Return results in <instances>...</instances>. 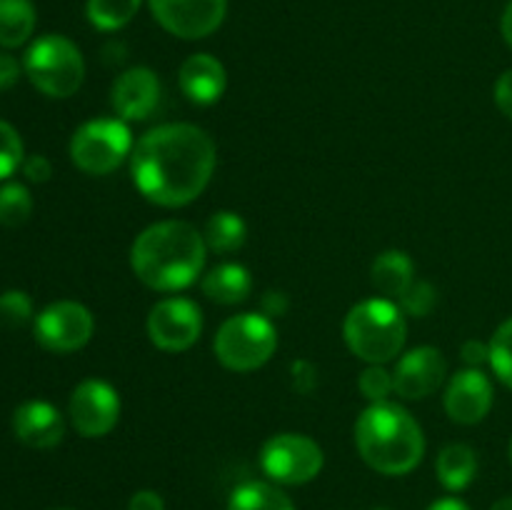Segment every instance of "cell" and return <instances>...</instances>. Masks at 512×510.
<instances>
[{"label":"cell","instance_id":"74e56055","mask_svg":"<svg viewBox=\"0 0 512 510\" xmlns=\"http://www.w3.org/2000/svg\"><path fill=\"white\" fill-rule=\"evenodd\" d=\"M428 510H470V508L458 498H440V500H435Z\"/></svg>","mask_w":512,"mask_h":510},{"label":"cell","instance_id":"9c48e42d","mask_svg":"<svg viewBox=\"0 0 512 510\" xmlns=\"http://www.w3.org/2000/svg\"><path fill=\"white\" fill-rule=\"evenodd\" d=\"M95 320L85 305L75 300H58L40 310L35 318V340L50 353H75L93 338Z\"/></svg>","mask_w":512,"mask_h":510},{"label":"cell","instance_id":"7402d4cb","mask_svg":"<svg viewBox=\"0 0 512 510\" xmlns=\"http://www.w3.org/2000/svg\"><path fill=\"white\" fill-rule=\"evenodd\" d=\"M35 30V8L30 0H0V45L20 48Z\"/></svg>","mask_w":512,"mask_h":510},{"label":"cell","instance_id":"8992f818","mask_svg":"<svg viewBox=\"0 0 512 510\" xmlns=\"http://www.w3.org/2000/svg\"><path fill=\"white\" fill-rule=\"evenodd\" d=\"M213 348L225 368L250 373L273 358L278 348V330L263 313H240L220 325Z\"/></svg>","mask_w":512,"mask_h":510},{"label":"cell","instance_id":"d6a6232c","mask_svg":"<svg viewBox=\"0 0 512 510\" xmlns=\"http://www.w3.org/2000/svg\"><path fill=\"white\" fill-rule=\"evenodd\" d=\"M260 308H263L265 318H283L290 308V300L288 295L280 293V290H268V293L263 295V300H260Z\"/></svg>","mask_w":512,"mask_h":510},{"label":"cell","instance_id":"ffe728a7","mask_svg":"<svg viewBox=\"0 0 512 510\" xmlns=\"http://www.w3.org/2000/svg\"><path fill=\"white\" fill-rule=\"evenodd\" d=\"M253 290V278L248 270L238 263H223L210 270L203 278V293L213 303L220 305H238Z\"/></svg>","mask_w":512,"mask_h":510},{"label":"cell","instance_id":"4fadbf2b","mask_svg":"<svg viewBox=\"0 0 512 510\" xmlns=\"http://www.w3.org/2000/svg\"><path fill=\"white\" fill-rule=\"evenodd\" d=\"M445 375H448V363L443 353L430 345H420L408 350L395 365V393L405 400H423L443 385Z\"/></svg>","mask_w":512,"mask_h":510},{"label":"cell","instance_id":"52a82bcc","mask_svg":"<svg viewBox=\"0 0 512 510\" xmlns=\"http://www.w3.org/2000/svg\"><path fill=\"white\" fill-rule=\"evenodd\" d=\"M133 150V135L125 120L95 118L80 125L70 138V160L88 175H108Z\"/></svg>","mask_w":512,"mask_h":510},{"label":"cell","instance_id":"1f68e13d","mask_svg":"<svg viewBox=\"0 0 512 510\" xmlns=\"http://www.w3.org/2000/svg\"><path fill=\"white\" fill-rule=\"evenodd\" d=\"M23 175L30 180V183H45L53 175V165L45 155H28L23 160Z\"/></svg>","mask_w":512,"mask_h":510},{"label":"cell","instance_id":"f1b7e54d","mask_svg":"<svg viewBox=\"0 0 512 510\" xmlns=\"http://www.w3.org/2000/svg\"><path fill=\"white\" fill-rule=\"evenodd\" d=\"M435 305H438V290L428 280H415L400 298V310L413 315V318H425V315L433 313Z\"/></svg>","mask_w":512,"mask_h":510},{"label":"cell","instance_id":"83f0119b","mask_svg":"<svg viewBox=\"0 0 512 510\" xmlns=\"http://www.w3.org/2000/svg\"><path fill=\"white\" fill-rule=\"evenodd\" d=\"M33 320V300L23 290H5L0 293V323L8 328H23Z\"/></svg>","mask_w":512,"mask_h":510},{"label":"cell","instance_id":"3957f363","mask_svg":"<svg viewBox=\"0 0 512 510\" xmlns=\"http://www.w3.org/2000/svg\"><path fill=\"white\" fill-rule=\"evenodd\" d=\"M355 445L365 463L383 475H405L425 455V435L418 420L400 405L373 403L355 423Z\"/></svg>","mask_w":512,"mask_h":510},{"label":"cell","instance_id":"ab89813d","mask_svg":"<svg viewBox=\"0 0 512 510\" xmlns=\"http://www.w3.org/2000/svg\"><path fill=\"white\" fill-rule=\"evenodd\" d=\"M490 510H512V498H500Z\"/></svg>","mask_w":512,"mask_h":510},{"label":"cell","instance_id":"7bdbcfd3","mask_svg":"<svg viewBox=\"0 0 512 510\" xmlns=\"http://www.w3.org/2000/svg\"><path fill=\"white\" fill-rule=\"evenodd\" d=\"M53 510H68V508H53Z\"/></svg>","mask_w":512,"mask_h":510},{"label":"cell","instance_id":"d6986e66","mask_svg":"<svg viewBox=\"0 0 512 510\" xmlns=\"http://www.w3.org/2000/svg\"><path fill=\"white\" fill-rule=\"evenodd\" d=\"M435 473H438V480L445 490L460 493L478 475V453L465 443L445 445L438 455V463H435Z\"/></svg>","mask_w":512,"mask_h":510},{"label":"cell","instance_id":"d4e9b609","mask_svg":"<svg viewBox=\"0 0 512 510\" xmlns=\"http://www.w3.org/2000/svg\"><path fill=\"white\" fill-rule=\"evenodd\" d=\"M33 213V198L23 183H5L0 188V225L5 228H18L28 223Z\"/></svg>","mask_w":512,"mask_h":510},{"label":"cell","instance_id":"f546056e","mask_svg":"<svg viewBox=\"0 0 512 510\" xmlns=\"http://www.w3.org/2000/svg\"><path fill=\"white\" fill-rule=\"evenodd\" d=\"M358 388L370 403H383V400H388V395L395 390L393 373H388L383 365H370V368H365L363 373H360Z\"/></svg>","mask_w":512,"mask_h":510},{"label":"cell","instance_id":"277c9868","mask_svg":"<svg viewBox=\"0 0 512 510\" xmlns=\"http://www.w3.org/2000/svg\"><path fill=\"white\" fill-rule=\"evenodd\" d=\"M343 335L353 355L370 365H383L400 355L408 338V325L403 310L393 300L370 298L348 310Z\"/></svg>","mask_w":512,"mask_h":510},{"label":"cell","instance_id":"4316f807","mask_svg":"<svg viewBox=\"0 0 512 510\" xmlns=\"http://www.w3.org/2000/svg\"><path fill=\"white\" fill-rule=\"evenodd\" d=\"M23 140L10 123L0 120V180L10 178L18 168H23Z\"/></svg>","mask_w":512,"mask_h":510},{"label":"cell","instance_id":"ba28073f","mask_svg":"<svg viewBox=\"0 0 512 510\" xmlns=\"http://www.w3.org/2000/svg\"><path fill=\"white\" fill-rule=\"evenodd\" d=\"M323 448L300 433H280L265 440L260 450V468L280 485H305L323 470Z\"/></svg>","mask_w":512,"mask_h":510},{"label":"cell","instance_id":"44dd1931","mask_svg":"<svg viewBox=\"0 0 512 510\" xmlns=\"http://www.w3.org/2000/svg\"><path fill=\"white\" fill-rule=\"evenodd\" d=\"M205 245H208L213 253L228 255L235 250L243 248L245 238H248V225L233 210H218L208 218L203 230Z\"/></svg>","mask_w":512,"mask_h":510},{"label":"cell","instance_id":"7c38bea8","mask_svg":"<svg viewBox=\"0 0 512 510\" xmlns=\"http://www.w3.org/2000/svg\"><path fill=\"white\" fill-rule=\"evenodd\" d=\"M155 20L183 40L215 33L225 20L228 0H148Z\"/></svg>","mask_w":512,"mask_h":510},{"label":"cell","instance_id":"4dcf8cb0","mask_svg":"<svg viewBox=\"0 0 512 510\" xmlns=\"http://www.w3.org/2000/svg\"><path fill=\"white\" fill-rule=\"evenodd\" d=\"M290 375H293V388L303 395L313 393L315 385H318V370L308 360H295L290 365Z\"/></svg>","mask_w":512,"mask_h":510},{"label":"cell","instance_id":"6da1fadb","mask_svg":"<svg viewBox=\"0 0 512 510\" xmlns=\"http://www.w3.org/2000/svg\"><path fill=\"white\" fill-rule=\"evenodd\" d=\"M215 160V143L203 128L165 123L138 140L130 155V173L150 203L180 208L208 188Z\"/></svg>","mask_w":512,"mask_h":510},{"label":"cell","instance_id":"8fae6325","mask_svg":"<svg viewBox=\"0 0 512 510\" xmlns=\"http://www.w3.org/2000/svg\"><path fill=\"white\" fill-rule=\"evenodd\" d=\"M70 423L83 438H103L118 425V390L100 378H85L70 395Z\"/></svg>","mask_w":512,"mask_h":510},{"label":"cell","instance_id":"603a6c76","mask_svg":"<svg viewBox=\"0 0 512 510\" xmlns=\"http://www.w3.org/2000/svg\"><path fill=\"white\" fill-rule=\"evenodd\" d=\"M228 510H295L293 500L263 480H248L238 485L228 500Z\"/></svg>","mask_w":512,"mask_h":510},{"label":"cell","instance_id":"cb8c5ba5","mask_svg":"<svg viewBox=\"0 0 512 510\" xmlns=\"http://www.w3.org/2000/svg\"><path fill=\"white\" fill-rule=\"evenodd\" d=\"M140 0H88L85 13L98 30H120L138 15Z\"/></svg>","mask_w":512,"mask_h":510},{"label":"cell","instance_id":"2e32d148","mask_svg":"<svg viewBox=\"0 0 512 510\" xmlns=\"http://www.w3.org/2000/svg\"><path fill=\"white\" fill-rule=\"evenodd\" d=\"M13 433L28 448L48 450L63 440L65 420L48 400H25L13 413Z\"/></svg>","mask_w":512,"mask_h":510},{"label":"cell","instance_id":"5b68a950","mask_svg":"<svg viewBox=\"0 0 512 510\" xmlns=\"http://www.w3.org/2000/svg\"><path fill=\"white\" fill-rule=\"evenodd\" d=\"M23 70L30 83L48 98H70L83 85L85 60L73 40L50 33L30 43Z\"/></svg>","mask_w":512,"mask_h":510},{"label":"cell","instance_id":"60d3db41","mask_svg":"<svg viewBox=\"0 0 512 510\" xmlns=\"http://www.w3.org/2000/svg\"><path fill=\"white\" fill-rule=\"evenodd\" d=\"M510 463H512V440H510Z\"/></svg>","mask_w":512,"mask_h":510},{"label":"cell","instance_id":"484cf974","mask_svg":"<svg viewBox=\"0 0 512 510\" xmlns=\"http://www.w3.org/2000/svg\"><path fill=\"white\" fill-rule=\"evenodd\" d=\"M490 365L495 375L512 390V318L505 320L490 340Z\"/></svg>","mask_w":512,"mask_h":510},{"label":"cell","instance_id":"8d00e7d4","mask_svg":"<svg viewBox=\"0 0 512 510\" xmlns=\"http://www.w3.org/2000/svg\"><path fill=\"white\" fill-rule=\"evenodd\" d=\"M128 510H165V503L155 490H138L130 498Z\"/></svg>","mask_w":512,"mask_h":510},{"label":"cell","instance_id":"5bb4252c","mask_svg":"<svg viewBox=\"0 0 512 510\" xmlns=\"http://www.w3.org/2000/svg\"><path fill=\"white\" fill-rule=\"evenodd\" d=\"M493 398L495 390L488 375L480 368H468L450 378L445 388V410L455 423L475 425L490 413Z\"/></svg>","mask_w":512,"mask_h":510},{"label":"cell","instance_id":"e0dca14e","mask_svg":"<svg viewBox=\"0 0 512 510\" xmlns=\"http://www.w3.org/2000/svg\"><path fill=\"white\" fill-rule=\"evenodd\" d=\"M180 90L185 98L198 105H210L223 98L228 75H225L223 63L210 53H195L180 65Z\"/></svg>","mask_w":512,"mask_h":510},{"label":"cell","instance_id":"b9f144b4","mask_svg":"<svg viewBox=\"0 0 512 510\" xmlns=\"http://www.w3.org/2000/svg\"><path fill=\"white\" fill-rule=\"evenodd\" d=\"M375 510H390V508H375Z\"/></svg>","mask_w":512,"mask_h":510},{"label":"cell","instance_id":"d590c367","mask_svg":"<svg viewBox=\"0 0 512 510\" xmlns=\"http://www.w3.org/2000/svg\"><path fill=\"white\" fill-rule=\"evenodd\" d=\"M20 73H23V68H20L18 60L10 53H0V93L13 88L20 80Z\"/></svg>","mask_w":512,"mask_h":510},{"label":"cell","instance_id":"e575fe53","mask_svg":"<svg viewBox=\"0 0 512 510\" xmlns=\"http://www.w3.org/2000/svg\"><path fill=\"white\" fill-rule=\"evenodd\" d=\"M495 105L512 120V70H505L495 83Z\"/></svg>","mask_w":512,"mask_h":510},{"label":"cell","instance_id":"7a4b0ae2","mask_svg":"<svg viewBox=\"0 0 512 510\" xmlns=\"http://www.w3.org/2000/svg\"><path fill=\"white\" fill-rule=\"evenodd\" d=\"M208 245L185 220H163L135 238L130 248V268L148 288L175 293L198 280L205 268Z\"/></svg>","mask_w":512,"mask_h":510},{"label":"cell","instance_id":"ac0fdd59","mask_svg":"<svg viewBox=\"0 0 512 510\" xmlns=\"http://www.w3.org/2000/svg\"><path fill=\"white\" fill-rule=\"evenodd\" d=\"M415 265L408 253L403 250H385L373 260L370 268V278L373 285L385 295L388 300H400L405 290L415 283Z\"/></svg>","mask_w":512,"mask_h":510},{"label":"cell","instance_id":"30bf717a","mask_svg":"<svg viewBox=\"0 0 512 510\" xmlns=\"http://www.w3.org/2000/svg\"><path fill=\"white\" fill-rule=\"evenodd\" d=\"M203 333V313L188 298H163L150 308L148 335L155 348L180 353L198 343Z\"/></svg>","mask_w":512,"mask_h":510},{"label":"cell","instance_id":"836d02e7","mask_svg":"<svg viewBox=\"0 0 512 510\" xmlns=\"http://www.w3.org/2000/svg\"><path fill=\"white\" fill-rule=\"evenodd\" d=\"M460 355H463V360L470 365V368H480V365L490 363V343H480V340L475 338L465 340Z\"/></svg>","mask_w":512,"mask_h":510},{"label":"cell","instance_id":"f35d334b","mask_svg":"<svg viewBox=\"0 0 512 510\" xmlns=\"http://www.w3.org/2000/svg\"><path fill=\"white\" fill-rule=\"evenodd\" d=\"M500 30H503L505 43H508L510 48H512V0L508 3V8H505L503 20H500Z\"/></svg>","mask_w":512,"mask_h":510},{"label":"cell","instance_id":"9a60e30c","mask_svg":"<svg viewBox=\"0 0 512 510\" xmlns=\"http://www.w3.org/2000/svg\"><path fill=\"white\" fill-rule=\"evenodd\" d=\"M110 103L120 120H145L160 103V80L150 68H130L115 78Z\"/></svg>","mask_w":512,"mask_h":510}]
</instances>
